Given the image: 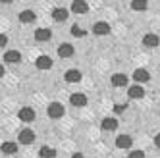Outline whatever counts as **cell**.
<instances>
[{"label":"cell","mask_w":160,"mask_h":158,"mask_svg":"<svg viewBox=\"0 0 160 158\" xmlns=\"http://www.w3.org/2000/svg\"><path fill=\"white\" fill-rule=\"evenodd\" d=\"M64 77H66L68 83H77V81H81V72L79 70H68Z\"/></svg>","instance_id":"cell-13"},{"label":"cell","mask_w":160,"mask_h":158,"mask_svg":"<svg viewBox=\"0 0 160 158\" xmlns=\"http://www.w3.org/2000/svg\"><path fill=\"white\" fill-rule=\"evenodd\" d=\"M87 10H89V4L85 0H73L72 2V12L73 14H87Z\"/></svg>","instance_id":"cell-4"},{"label":"cell","mask_w":160,"mask_h":158,"mask_svg":"<svg viewBox=\"0 0 160 158\" xmlns=\"http://www.w3.org/2000/svg\"><path fill=\"white\" fill-rule=\"evenodd\" d=\"M125 108H128L125 104H116L114 106V112H116V114H122V112H125Z\"/></svg>","instance_id":"cell-25"},{"label":"cell","mask_w":160,"mask_h":158,"mask_svg":"<svg viewBox=\"0 0 160 158\" xmlns=\"http://www.w3.org/2000/svg\"><path fill=\"white\" fill-rule=\"evenodd\" d=\"M35 66L39 67V70H50V67H52V60L48 58V56H39V58L35 60Z\"/></svg>","instance_id":"cell-10"},{"label":"cell","mask_w":160,"mask_h":158,"mask_svg":"<svg viewBox=\"0 0 160 158\" xmlns=\"http://www.w3.org/2000/svg\"><path fill=\"white\" fill-rule=\"evenodd\" d=\"M4 60H6L8 64H19V62H21V54H19L18 50H8V52L4 54Z\"/></svg>","instance_id":"cell-12"},{"label":"cell","mask_w":160,"mask_h":158,"mask_svg":"<svg viewBox=\"0 0 160 158\" xmlns=\"http://www.w3.org/2000/svg\"><path fill=\"white\" fill-rule=\"evenodd\" d=\"M2 75H4V66L0 64V77H2Z\"/></svg>","instance_id":"cell-29"},{"label":"cell","mask_w":160,"mask_h":158,"mask_svg":"<svg viewBox=\"0 0 160 158\" xmlns=\"http://www.w3.org/2000/svg\"><path fill=\"white\" fill-rule=\"evenodd\" d=\"M128 95H129V98H143L145 96V89L141 85H133V87H129Z\"/></svg>","instance_id":"cell-18"},{"label":"cell","mask_w":160,"mask_h":158,"mask_svg":"<svg viewBox=\"0 0 160 158\" xmlns=\"http://www.w3.org/2000/svg\"><path fill=\"white\" fill-rule=\"evenodd\" d=\"M133 79H135V83H147L151 79V75H148V72L145 67H139V70L133 72Z\"/></svg>","instance_id":"cell-5"},{"label":"cell","mask_w":160,"mask_h":158,"mask_svg":"<svg viewBox=\"0 0 160 158\" xmlns=\"http://www.w3.org/2000/svg\"><path fill=\"white\" fill-rule=\"evenodd\" d=\"M0 151H2L4 154H16L18 152V145L14 141H4L2 146H0Z\"/></svg>","instance_id":"cell-15"},{"label":"cell","mask_w":160,"mask_h":158,"mask_svg":"<svg viewBox=\"0 0 160 158\" xmlns=\"http://www.w3.org/2000/svg\"><path fill=\"white\" fill-rule=\"evenodd\" d=\"M158 42H160V39H158V35H154V33H147V35L143 37V44L148 47V48L158 47Z\"/></svg>","instance_id":"cell-7"},{"label":"cell","mask_w":160,"mask_h":158,"mask_svg":"<svg viewBox=\"0 0 160 158\" xmlns=\"http://www.w3.org/2000/svg\"><path fill=\"white\" fill-rule=\"evenodd\" d=\"M37 19L35 12H31V10H23V12L19 14V21L21 23H33V21Z\"/></svg>","instance_id":"cell-16"},{"label":"cell","mask_w":160,"mask_h":158,"mask_svg":"<svg viewBox=\"0 0 160 158\" xmlns=\"http://www.w3.org/2000/svg\"><path fill=\"white\" fill-rule=\"evenodd\" d=\"M70 102L75 108H83V106H87V96L83 93H73V95H70Z\"/></svg>","instance_id":"cell-2"},{"label":"cell","mask_w":160,"mask_h":158,"mask_svg":"<svg viewBox=\"0 0 160 158\" xmlns=\"http://www.w3.org/2000/svg\"><path fill=\"white\" fill-rule=\"evenodd\" d=\"M70 33H72L73 37H85V35H87V31H83L81 27H77V25H73V27L70 29Z\"/></svg>","instance_id":"cell-23"},{"label":"cell","mask_w":160,"mask_h":158,"mask_svg":"<svg viewBox=\"0 0 160 158\" xmlns=\"http://www.w3.org/2000/svg\"><path fill=\"white\" fill-rule=\"evenodd\" d=\"M72 158H85L81 152H75V154H72Z\"/></svg>","instance_id":"cell-28"},{"label":"cell","mask_w":160,"mask_h":158,"mask_svg":"<svg viewBox=\"0 0 160 158\" xmlns=\"http://www.w3.org/2000/svg\"><path fill=\"white\" fill-rule=\"evenodd\" d=\"M0 2H2V4H10V2H12V0H0Z\"/></svg>","instance_id":"cell-30"},{"label":"cell","mask_w":160,"mask_h":158,"mask_svg":"<svg viewBox=\"0 0 160 158\" xmlns=\"http://www.w3.org/2000/svg\"><path fill=\"white\" fill-rule=\"evenodd\" d=\"M73 44H70V42H62L60 47H58V56L60 58H70V56H73Z\"/></svg>","instance_id":"cell-3"},{"label":"cell","mask_w":160,"mask_h":158,"mask_svg":"<svg viewBox=\"0 0 160 158\" xmlns=\"http://www.w3.org/2000/svg\"><path fill=\"white\" fill-rule=\"evenodd\" d=\"M93 33H95V35H108V33H110V25L106 23V21H97V23L93 25Z\"/></svg>","instance_id":"cell-6"},{"label":"cell","mask_w":160,"mask_h":158,"mask_svg":"<svg viewBox=\"0 0 160 158\" xmlns=\"http://www.w3.org/2000/svg\"><path fill=\"white\" fill-rule=\"evenodd\" d=\"M129 158H145V152L143 151H133V152H129Z\"/></svg>","instance_id":"cell-24"},{"label":"cell","mask_w":160,"mask_h":158,"mask_svg":"<svg viewBox=\"0 0 160 158\" xmlns=\"http://www.w3.org/2000/svg\"><path fill=\"white\" fill-rule=\"evenodd\" d=\"M100 127L104 129V131H114V129L118 127V121H116V118H104L102 123H100Z\"/></svg>","instance_id":"cell-20"},{"label":"cell","mask_w":160,"mask_h":158,"mask_svg":"<svg viewBox=\"0 0 160 158\" xmlns=\"http://www.w3.org/2000/svg\"><path fill=\"white\" fill-rule=\"evenodd\" d=\"M131 137L129 135H120V137H116V146L118 149H129L131 146Z\"/></svg>","instance_id":"cell-14"},{"label":"cell","mask_w":160,"mask_h":158,"mask_svg":"<svg viewBox=\"0 0 160 158\" xmlns=\"http://www.w3.org/2000/svg\"><path fill=\"white\" fill-rule=\"evenodd\" d=\"M6 44H8V37L0 33V48H2V47H6Z\"/></svg>","instance_id":"cell-26"},{"label":"cell","mask_w":160,"mask_h":158,"mask_svg":"<svg viewBox=\"0 0 160 158\" xmlns=\"http://www.w3.org/2000/svg\"><path fill=\"white\" fill-rule=\"evenodd\" d=\"M33 141H35V133H33L31 129L19 131V143H21V145H31Z\"/></svg>","instance_id":"cell-8"},{"label":"cell","mask_w":160,"mask_h":158,"mask_svg":"<svg viewBox=\"0 0 160 158\" xmlns=\"http://www.w3.org/2000/svg\"><path fill=\"white\" fill-rule=\"evenodd\" d=\"M19 120H21V121H33V120H35V110L29 108V106L21 108V110H19Z\"/></svg>","instance_id":"cell-9"},{"label":"cell","mask_w":160,"mask_h":158,"mask_svg":"<svg viewBox=\"0 0 160 158\" xmlns=\"http://www.w3.org/2000/svg\"><path fill=\"white\" fill-rule=\"evenodd\" d=\"M52 37V33H50V29H37L35 31V41H39V42H44V41H48Z\"/></svg>","instance_id":"cell-17"},{"label":"cell","mask_w":160,"mask_h":158,"mask_svg":"<svg viewBox=\"0 0 160 158\" xmlns=\"http://www.w3.org/2000/svg\"><path fill=\"white\" fill-rule=\"evenodd\" d=\"M154 145H156V146H158V149H160V133H158V135H156V137H154Z\"/></svg>","instance_id":"cell-27"},{"label":"cell","mask_w":160,"mask_h":158,"mask_svg":"<svg viewBox=\"0 0 160 158\" xmlns=\"http://www.w3.org/2000/svg\"><path fill=\"white\" fill-rule=\"evenodd\" d=\"M147 6H148L147 0H133V2H131V8L137 10V12H143V10H147Z\"/></svg>","instance_id":"cell-22"},{"label":"cell","mask_w":160,"mask_h":158,"mask_svg":"<svg viewBox=\"0 0 160 158\" xmlns=\"http://www.w3.org/2000/svg\"><path fill=\"white\" fill-rule=\"evenodd\" d=\"M112 85H114V87H125V85H128V75H123V73H114V75H112Z\"/></svg>","instance_id":"cell-19"},{"label":"cell","mask_w":160,"mask_h":158,"mask_svg":"<svg viewBox=\"0 0 160 158\" xmlns=\"http://www.w3.org/2000/svg\"><path fill=\"white\" fill-rule=\"evenodd\" d=\"M39 156L41 158H56V151L52 149V146H42V149L39 151Z\"/></svg>","instance_id":"cell-21"},{"label":"cell","mask_w":160,"mask_h":158,"mask_svg":"<svg viewBox=\"0 0 160 158\" xmlns=\"http://www.w3.org/2000/svg\"><path fill=\"white\" fill-rule=\"evenodd\" d=\"M48 116H50L52 120L62 118V116H64V106H62L60 102H50V104H48Z\"/></svg>","instance_id":"cell-1"},{"label":"cell","mask_w":160,"mask_h":158,"mask_svg":"<svg viewBox=\"0 0 160 158\" xmlns=\"http://www.w3.org/2000/svg\"><path fill=\"white\" fill-rule=\"evenodd\" d=\"M68 16H70V14H68L66 8H54V10H52V19H54V21H66Z\"/></svg>","instance_id":"cell-11"}]
</instances>
